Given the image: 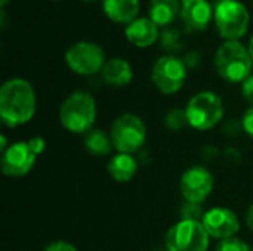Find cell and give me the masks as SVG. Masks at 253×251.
<instances>
[{"mask_svg": "<svg viewBox=\"0 0 253 251\" xmlns=\"http://www.w3.org/2000/svg\"><path fill=\"white\" fill-rule=\"evenodd\" d=\"M37 109V98L31 83L21 77L6 80L0 87V120L15 129L30 123Z\"/></svg>", "mask_w": 253, "mask_h": 251, "instance_id": "6da1fadb", "label": "cell"}, {"mask_svg": "<svg viewBox=\"0 0 253 251\" xmlns=\"http://www.w3.org/2000/svg\"><path fill=\"white\" fill-rule=\"evenodd\" d=\"M98 115L96 101L86 90H74L70 93L58 109L61 126L73 135H86L95 127Z\"/></svg>", "mask_w": 253, "mask_h": 251, "instance_id": "7a4b0ae2", "label": "cell"}, {"mask_svg": "<svg viewBox=\"0 0 253 251\" xmlns=\"http://www.w3.org/2000/svg\"><path fill=\"white\" fill-rule=\"evenodd\" d=\"M46 151V141L42 136H33L28 141H18L9 145V148L1 152L0 169L7 178L18 179L28 175L37 158Z\"/></svg>", "mask_w": 253, "mask_h": 251, "instance_id": "3957f363", "label": "cell"}, {"mask_svg": "<svg viewBox=\"0 0 253 251\" xmlns=\"http://www.w3.org/2000/svg\"><path fill=\"white\" fill-rule=\"evenodd\" d=\"M253 59L240 41H224L215 53L218 75L228 83H243L252 74Z\"/></svg>", "mask_w": 253, "mask_h": 251, "instance_id": "277c9868", "label": "cell"}, {"mask_svg": "<svg viewBox=\"0 0 253 251\" xmlns=\"http://www.w3.org/2000/svg\"><path fill=\"white\" fill-rule=\"evenodd\" d=\"M188 126L197 132H208L224 120V102L211 90L196 93L185 107Z\"/></svg>", "mask_w": 253, "mask_h": 251, "instance_id": "5b68a950", "label": "cell"}, {"mask_svg": "<svg viewBox=\"0 0 253 251\" xmlns=\"http://www.w3.org/2000/svg\"><path fill=\"white\" fill-rule=\"evenodd\" d=\"M108 133L114 149L123 154L133 155L142 151L147 141V126L144 120L132 112L119 115L113 121Z\"/></svg>", "mask_w": 253, "mask_h": 251, "instance_id": "8992f818", "label": "cell"}, {"mask_svg": "<svg viewBox=\"0 0 253 251\" xmlns=\"http://www.w3.org/2000/svg\"><path fill=\"white\" fill-rule=\"evenodd\" d=\"M213 21L225 41H239L248 33L251 15L248 7L239 0L218 1L213 7Z\"/></svg>", "mask_w": 253, "mask_h": 251, "instance_id": "52a82bcc", "label": "cell"}, {"mask_svg": "<svg viewBox=\"0 0 253 251\" xmlns=\"http://www.w3.org/2000/svg\"><path fill=\"white\" fill-rule=\"evenodd\" d=\"M211 237L202 222L178 220L166 234V251H208Z\"/></svg>", "mask_w": 253, "mask_h": 251, "instance_id": "ba28073f", "label": "cell"}, {"mask_svg": "<svg viewBox=\"0 0 253 251\" xmlns=\"http://www.w3.org/2000/svg\"><path fill=\"white\" fill-rule=\"evenodd\" d=\"M188 68L176 55L160 56L151 68V81L163 95L178 93L187 81Z\"/></svg>", "mask_w": 253, "mask_h": 251, "instance_id": "9c48e42d", "label": "cell"}, {"mask_svg": "<svg viewBox=\"0 0 253 251\" xmlns=\"http://www.w3.org/2000/svg\"><path fill=\"white\" fill-rule=\"evenodd\" d=\"M64 58L67 67L73 72L84 77L101 72L107 62L104 49L99 44L87 40L76 41L74 44H71L67 49Z\"/></svg>", "mask_w": 253, "mask_h": 251, "instance_id": "30bf717a", "label": "cell"}, {"mask_svg": "<svg viewBox=\"0 0 253 251\" xmlns=\"http://www.w3.org/2000/svg\"><path fill=\"white\" fill-rule=\"evenodd\" d=\"M215 179L211 170L203 166H193L187 169L179 180V191L184 201L203 204L212 194Z\"/></svg>", "mask_w": 253, "mask_h": 251, "instance_id": "8fae6325", "label": "cell"}, {"mask_svg": "<svg viewBox=\"0 0 253 251\" xmlns=\"http://www.w3.org/2000/svg\"><path fill=\"white\" fill-rule=\"evenodd\" d=\"M202 223L209 237L218 241L237 237V232L240 231L237 215L227 207H213L206 210Z\"/></svg>", "mask_w": 253, "mask_h": 251, "instance_id": "7c38bea8", "label": "cell"}, {"mask_svg": "<svg viewBox=\"0 0 253 251\" xmlns=\"http://www.w3.org/2000/svg\"><path fill=\"white\" fill-rule=\"evenodd\" d=\"M213 16V9L208 0H190L182 3L181 18L184 27L190 33L205 31Z\"/></svg>", "mask_w": 253, "mask_h": 251, "instance_id": "4fadbf2b", "label": "cell"}, {"mask_svg": "<svg viewBox=\"0 0 253 251\" xmlns=\"http://www.w3.org/2000/svg\"><path fill=\"white\" fill-rule=\"evenodd\" d=\"M125 36L129 43H132L136 47H150L154 44L160 37L159 25L154 24L150 18L138 16L135 21L126 25Z\"/></svg>", "mask_w": 253, "mask_h": 251, "instance_id": "5bb4252c", "label": "cell"}, {"mask_svg": "<svg viewBox=\"0 0 253 251\" xmlns=\"http://www.w3.org/2000/svg\"><path fill=\"white\" fill-rule=\"evenodd\" d=\"M105 84L111 87H125L133 78L132 65L123 58H110L107 59L102 71L99 72Z\"/></svg>", "mask_w": 253, "mask_h": 251, "instance_id": "9a60e30c", "label": "cell"}, {"mask_svg": "<svg viewBox=\"0 0 253 251\" xmlns=\"http://www.w3.org/2000/svg\"><path fill=\"white\" fill-rule=\"evenodd\" d=\"M138 160L132 154H123L116 152L107 164V173L114 182L119 183H127L130 182L136 172H138Z\"/></svg>", "mask_w": 253, "mask_h": 251, "instance_id": "2e32d148", "label": "cell"}, {"mask_svg": "<svg viewBox=\"0 0 253 251\" xmlns=\"http://www.w3.org/2000/svg\"><path fill=\"white\" fill-rule=\"evenodd\" d=\"M105 16L116 24H130L138 18L139 0H102Z\"/></svg>", "mask_w": 253, "mask_h": 251, "instance_id": "e0dca14e", "label": "cell"}, {"mask_svg": "<svg viewBox=\"0 0 253 251\" xmlns=\"http://www.w3.org/2000/svg\"><path fill=\"white\" fill-rule=\"evenodd\" d=\"M181 0H150L148 18L159 27H169L181 15Z\"/></svg>", "mask_w": 253, "mask_h": 251, "instance_id": "ac0fdd59", "label": "cell"}, {"mask_svg": "<svg viewBox=\"0 0 253 251\" xmlns=\"http://www.w3.org/2000/svg\"><path fill=\"white\" fill-rule=\"evenodd\" d=\"M83 145H84L86 151L95 157L110 155L111 151L114 149L110 133H107L102 129H96V127H93L86 135H83Z\"/></svg>", "mask_w": 253, "mask_h": 251, "instance_id": "d6986e66", "label": "cell"}, {"mask_svg": "<svg viewBox=\"0 0 253 251\" xmlns=\"http://www.w3.org/2000/svg\"><path fill=\"white\" fill-rule=\"evenodd\" d=\"M160 46L165 52H168V55H175L178 52L182 50L184 47V37L182 33L175 28V27H166L160 31V37H159Z\"/></svg>", "mask_w": 253, "mask_h": 251, "instance_id": "ffe728a7", "label": "cell"}, {"mask_svg": "<svg viewBox=\"0 0 253 251\" xmlns=\"http://www.w3.org/2000/svg\"><path fill=\"white\" fill-rule=\"evenodd\" d=\"M165 126L170 132H181L188 126L185 108H172L165 114Z\"/></svg>", "mask_w": 253, "mask_h": 251, "instance_id": "44dd1931", "label": "cell"}, {"mask_svg": "<svg viewBox=\"0 0 253 251\" xmlns=\"http://www.w3.org/2000/svg\"><path fill=\"white\" fill-rule=\"evenodd\" d=\"M206 210L199 203H190L184 201L179 207V220H191V222H202Z\"/></svg>", "mask_w": 253, "mask_h": 251, "instance_id": "7402d4cb", "label": "cell"}, {"mask_svg": "<svg viewBox=\"0 0 253 251\" xmlns=\"http://www.w3.org/2000/svg\"><path fill=\"white\" fill-rule=\"evenodd\" d=\"M216 251H252V249L243 240L233 237V238L219 241V244L216 246Z\"/></svg>", "mask_w": 253, "mask_h": 251, "instance_id": "603a6c76", "label": "cell"}, {"mask_svg": "<svg viewBox=\"0 0 253 251\" xmlns=\"http://www.w3.org/2000/svg\"><path fill=\"white\" fill-rule=\"evenodd\" d=\"M182 61L188 70H196L202 62V53L199 50H190L184 55Z\"/></svg>", "mask_w": 253, "mask_h": 251, "instance_id": "cb8c5ba5", "label": "cell"}, {"mask_svg": "<svg viewBox=\"0 0 253 251\" xmlns=\"http://www.w3.org/2000/svg\"><path fill=\"white\" fill-rule=\"evenodd\" d=\"M43 251H79L76 249V246H73L71 243H68V241H62V240H59V241H52V243H49Z\"/></svg>", "mask_w": 253, "mask_h": 251, "instance_id": "d4e9b609", "label": "cell"}, {"mask_svg": "<svg viewBox=\"0 0 253 251\" xmlns=\"http://www.w3.org/2000/svg\"><path fill=\"white\" fill-rule=\"evenodd\" d=\"M242 96L248 104H251V107H253V74L242 83Z\"/></svg>", "mask_w": 253, "mask_h": 251, "instance_id": "484cf974", "label": "cell"}, {"mask_svg": "<svg viewBox=\"0 0 253 251\" xmlns=\"http://www.w3.org/2000/svg\"><path fill=\"white\" fill-rule=\"evenodd\" d=\"M242 124H243V132L253 139V107L245 111L242 117Z\"/></svg>", "mask_w": 253, "mask_h": 251, "instance_id": "4316f807", "label": "cell"}, {"mask_svg": "<svg viewBox=\"0 0 253 251\" xmlns=\"http://www.w3.org/2000/svg\"><path fill=\"white\" fill-rule=\"evenodd\" d=\"M240 132H243V124H242V120L237 121L236 118H231L225 123L224 126V133L230 135V136H237Z\"/></svg>", "mask_w": 253, "mask_h": 251, "instance_id": "83f0119b", "label": "cell"}, {"mask_svg": "<svg viewBox=\"0 0 253 251\" xmlns=\"http://www.w3.org/2000/svg\"><path fill=\"white\" fill-rule=\"evenodd\" d=\"M246 225L253 232V203L249 206V209L246 212Z\"/></svg>", "mask_w": 253, "mask_h": 251, "instance_id": "f1b7e54d", "label": "cell"}, {"mask_svg": "<svg viewBox=\"0 0 253 251\" xmlns=\"http://www.w3.org/2000/svg\"><path fill=\"white\" fill-rule=\"evenodd\" d=\"M0 25H1V28L6 27V12H4V9H1V12H0Z\"/></svg>", "mask_w": 253, "mask_h": 251, "instance_id": "f546056e", "label": "cell"}, {"mask_svg": "<svg viewBox=\"0 0 253 251\" xmlns=\"http://www.w3.org/2000/svg\"><path fill=\"white\" fill-rule=\"evenodd\" d=\"M248 49H249V53H251V56H252V59H253V36L251 37V40H249V46H248Z\"/></svg>", "mask_w": 253, "mask_h": 251, "instance_id": "4dcf8cb0", "label": "cell"}, {"mask_svg": "<svg viewBox=\"0 0 253 251\" xmlns=\"http://www.w3.org/2000/svg\"><path fill=\"white\" fill-rule=\"evenodd\" d=\"M7 3H9V0H0V6H1V9H4Z\"/></svg>", "mask_w": 253, "mask_h": 251, "instance_id": "1f68e13d", "label": "cell"}, {"mask_svg": "<svg viewBox=\"0 0 253 251\" xmlns=\"http://www.w3.org/2000/svg\"><path fill=\"white\" fill-rule=\"evenodd\" d=\"M187 1H190V0H181V3H187Z\"/></svg>", "mask_w": 253, "mask_h": 251, "instance_id": "d6a6232c", "label": "cell"}, {"mask_svg": "<svg viewBox=\"0 0 253 251\" xmlns=\"http://www.w3.org/2000/svg\"><path fill=\"white\" fill-rule=\"evenodd\" d=\"M83 1H96V0H83Z\"/></svg>", "mask_w": 253, "mask_h": 251, "instance_id": "836d02e7", "label": "cell"}, {"mask_svg": "<svg viewBox=\"0 0 253 251\" xmlns=\"http://www.w3.org/2000/svg\"><path fill=\"white\" fill-rule=\"evenodd\" d=\"M218 1H228V0H218Z\"/></svg>", "mask_w": 253, "mask_h": 251, "instance_id": "e575fe53", "label": "cell"}, {"mask_svg": "<svg viewBox=\"0 0 253 251\" xmlns=\"http://www.w3.org/2000/svg\"><path fill=\"white\" fill-rule=\"evenodd\" d=\"M163 251H166V250H163Z\"/></svg>", "mask_w": 253, "mask_h": 251, "instance_id": "d590c367", "label": "cell"}, {"mask_svg": "<svg viewBox=\"0 0 253 251\" xmlns=\"http://www.w3.org/2000/svg\"><path fill=\"white\" fill-rule=\"evenodd\" d=\"M252 251H253V249H252Z\"/></svg>", "mask_w": 253, "mask_h": 251, "instance_id": "8d00e7d4", "label": "cell"}]
</instances>
